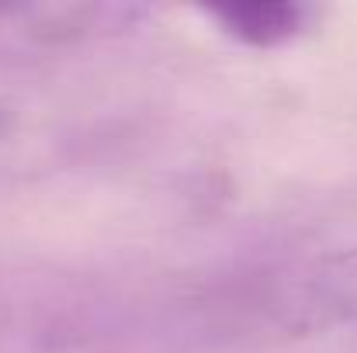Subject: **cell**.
<instances>
[{"instance_id": "cell-2", "label": "cell", "mask_w": 357, "mask_h": 353, "mask_svg": "<svg viewBox=\"0 0 357 353\" xmlns=\"http://www.w3.org/2000/svg\"><path fill=\"white\" fill-rule=\"evenodd\" d=\"M208 17L219 21L226 35H233L243 45L253 49H274L298 35L305 24V7L302 3H274V0H253V3H226V7H208Z\"/></svg>"}, {"instance_id": "cell-3", "label": "cell", "mask_w": 357, "mask_h": 353, "mask_svg": "<svg viewBox=\"0 0 357 353\" xmlns=\"http://www.w3.org/2000/svg\"><path fill=\"white\" fill-rule=\"evenodd\" d=\"M3 132H7V108L0 104V135H3Z\"/></svg>"}, {"instance_id": "cell-1", "label": "cell", "mask_w": 357, "mask_h": 353, "mask_svg": "<svg viewBox=\"0 0 357 353\" xmlns=\"http://www.w3.org/2000/svg\"><path fill=\"white\" fill-rule=\"evenodd\" d=\"M146 7L132 3H21L0 7V49H56L128 31Z\"/></svg>"}]
</instances>
